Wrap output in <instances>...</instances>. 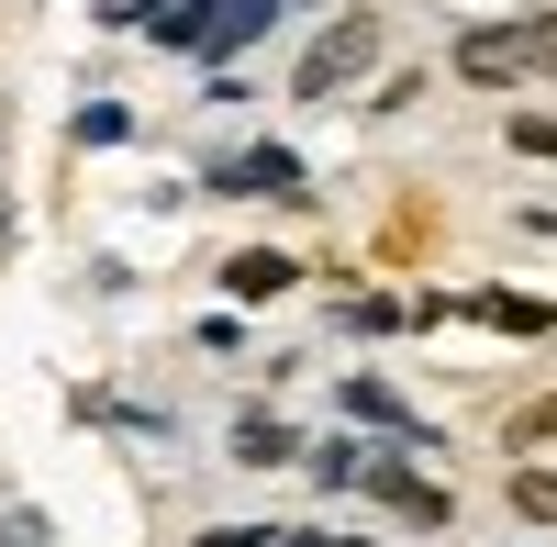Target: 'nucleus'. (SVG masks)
<instances>
[{"label": "nucleus", "instance_id": "obj_1", "mask_svg": "<svg viewBox=\"0 0 557 547\" xmlns=\"http://www.w3.org/2000/svg\"><path fill=\"white\" fill-rule=\"evenodd\" d=\"M278 12V0H201V12H157L168 45H190V57H235V45Z\"/></svg>", "mask_w": 557, "mask_h": 547}, {"label": "nucleus", "instance_id": "obj_2", "mask_svg": "<svg viewBox=\"0 0 557 547\" xmlns=\"http://www.w3.org/2000/svg\"><path fill=\"white\" fill-rule=\"evenodd\" d=\"M368 57H380V23H368V12H346V23L323 34L312 57H301V101H335V89H346V78H357Z\"/></svg>", "mask_w": 557, "mask_h": 547}, {"label": "nucleus", "instance_id": "obj_3", "mask_svg": "<svg viewBox=\"0 0 557 547\" xmlns=\"http://www.w3.org/2000/svg\"><path fill=\"white\" fill-rule=\"evenodd\" d=\"M457 78H480V89H502V78H535V34H524V23L457 34Z\"/></svg>", "mask_w": 557, "mask_h": 547}, {"label": "nucleus", "instance_id": "obj_4", "mask_svg": "<svg viewBox=\"0 0 557 547\" xmlns=\"http://www.w3.org/2000/svg\"><path fill=\"white\" fill-rule=\"evenodd\" d=\"M223 191H268V202H301V168H290V146H257V157H235V179Z\"/></svg>", "mask_w": 557, "mask_h": 547}, {"label": "nucleus", "instance_id": "obj_5", "mask_svg": "<svg viewBox=\"0 0 557 547\" xmlns=\"http://www.w3.org/2000/svg\"><path fill=\"white\" fill-rule=\"evenodd\" d=\"M223 280H235L246 302H278V291H290V257H278V246H246V257H223Z\"/></svg>", "mask_w": 557, "mask_h": 547}, {"label": "nucleus", "instance_id": "obj_6", "mask_svg": "<svg viewBox=\"0 0 557 547\" xmlns=\"http://www.w3.org/2000/svg\"><path fill=\"white\" fill-rule=\"evenodd\" d=\"M502 447H513V459H557V391H535L513 425H502Z\"/></svg>", "mask_w": 557, "mask_h": 547}, {"label": "nucleus", "instance_id": "obj_7", "mask_svg": "<svg viewBox=\"0 0 557 547\" xmlns=\"http://www.w3.org/2000/svg\"><path fill=\"white\" fill-rule=\"evenodd\" d=\"M480 325H502V336H535V325H546V302H524V291H480Z\"/></svg>", "mask_w": 557, "mask_h": 547}, {"label": "nucleus", "instance_id": "obj_8", "mask_svg": "<svg viewBox=\"0 0 557 547\" xmlns=\"http://www.w3.org/2000/svg\"><path fill=\"white\" fill-rule=\"evenodd\" d=\"M235 459H257V470H268V459H290V436H278V425H257V414H246V436H235Z\"/></svg>", "mask_w": 557, "mask_h": 547}, {"label": "nucleus", "instance_id": "obj_9", "mask_svg": "<svg viewBox=\"0 0 557 547\" xmlns=\"http://www.w3.org/2000/svg\"><path fill=\"white\" fill-rule=\"evenodd\" d=\"M524 34H535V68L557 78V12H546V23H524Z\"/></svg>", "mask_w": 557, "mask_h": 547}, {"label": "nucleus", "instance_id": "obj_10", "mask_svg": "<svg viewBox=\"0 0 557 547\" xmlns=\"http://www.w3.org/2000/svg\"><path fill=\"white\" fill-rule=\"evenodd\" d=\"M290 547H335V536H290Z\"/></svg>", "mask_w": 557, "mask_h": 547}]
</instances>
